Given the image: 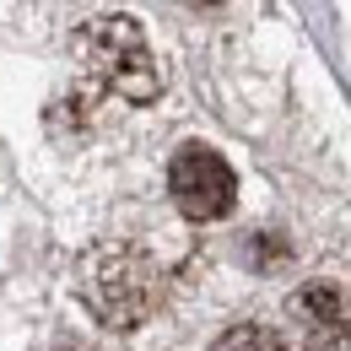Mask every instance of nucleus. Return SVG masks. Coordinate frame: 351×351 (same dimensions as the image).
<instances>
[{
    "instance_id": "nucleus-4",
    "label": "nucleus",
    "mask_w": 351,
    "mask_h": 351,
    "mask_svg": "<svg viewBox=\"0 0 351 351\" xmlns=\"http://www.w3.org/2000/svg\"><path fill=\"white\" fill-rule=\"evenodd\" d=\"M287 319L308 351H351V303L335 281H303L287 298Z\"/></svg>"
},
{
    "instance_id": "nucleus-2",
    "label": "nucleus",
    "mask_w": 351,
    "mask_h": 351,
    "mask_svg": "<svg viewBox=\"0 0 351 351\" xmlns=\"http://www.w3.org/2000/svg\"><path fill=\"white\" fill-rule=\"evenodd\" d=\"M82 298L103 324L135 330L157 308V270L135 249H97L82 265Z\"/></svg>"
},
{
    "instance_id": "nucleus-1",
    "label": "nucleus",
    "mask_w": 351,
    "mask_h": 351,
    "mask_svg": "<svg viewBox=\"0 0 351 351\" xmlns=\"http://www.w3.org/2000/svg\"><path fill=\"white\" fill-rule=\"evenodd\" d=\"M76 60L92 82L125 103H152L162 92V76H157V54L146 44L141 22L135 16H97L76 33Z\"/></svg>"
},
{
    "instance_id": "nucleus-3",
    "label": "nucleus",
    "mask_w": 351,
    "mask_h": 351,
    "mask_svg": "<svg viewBox=\"0 0 351 351\" xmlns=\"http://www.w3.org/2000/svg\"><path fill=\"white\" fill-rule=\"evenodd\" d=\"M168 189H173V206L189 221H217L232 211L238 178L211 146H178L173 168H168Z\"/></svg>"
},
{
    "instance_id": "nucleus-5",
    "label": "nucleus",
    "mask_w": 351,
    "mask_h": 351,
    "mask_svg": "<svg viewBox=\"0 0 351 351\" xmlns=\"http://www.w3.org/2000/svg\"><path fill=\"white\" fill-rule=\"evenodd\" d=\"M217 351H287V346H281V335L265 330V324H232L217 341Z\"/></svg>"
},
{
    "instance_id": "nucleus-6",
    "label": "nucleus",
    "mask_w": 351,
    "mask_h": 351,
    "mask_svg": "<svg viewBox=\"0 0 351 351\" xmlns=\"http://www.w3.org/2000/svg\"><path fill=\"white\" fill-rule=\"evenodd\" d=\"M189 5H221V0H189Z\"/></svg>"
}]
</instances>
